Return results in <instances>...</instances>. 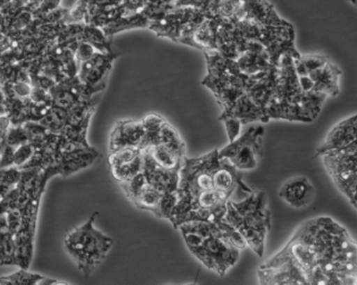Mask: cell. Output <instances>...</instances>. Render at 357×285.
<instances>
[{"label": "cell", "instance_id": "obj_1", "mask_svg": "<svg viewBox=\"0 0 357 285\" xmlns=\"http://www.w3.org/2000/svg\"><path fill=\"white\" fill-rule=\"evenodd\" d=\"M264 285H357V242L329 215L302 223L258 270Z\"/></svg>", "mask_w": 357, "mask_h": 285}, {"label": "cell", "instance_id": "obj_2", "mask_svg": "<svg viewBox=\"0 0 357 285\" xmlns=\"http://www.w3.org/2000/svg\"><path fill=\"white\" fill-rule=\"evenodd\" d=\"M220 163L218 149L195 158H183L177 204L169 219L175 229L187 222L218 223L224 220L230 198L216 188L215 175Z\"/></svg>", "mask_w": 357, "mask_h": 285}, {"label": "cell", "instance_id": "obj_3", "mask_svg": "<svg viewBox=\"0 0 357 285\" xmlns=\"http://www.w3.org/2000/svg\"><path fill=\"white\" fill-rule=\"evenodd\" d=\"M316 156L320 157L335 188L357 211V114L329 131Z\"/></svg>", "mask_w": 357, "mask_h": 285}, {"label": "cell", "instance_id": "obj_4", "mask_svg": "<svg viewBox=\"0 0 357 285\" xmlns=\"http://www.w3.org/2000/svg\"><path fill=\"white\" fill-rule=\"evenodd\" d=\"M327 99L304 91L296 70L295 58L287 54L281 58L276 89L266 115L268 120L312 123L322 112Z\"/></svg>", "mask_w": 357, "mask_h": 285}, {"label": "cell", "instance_id": "obj_5", "mask_svg": "<svg viewBox=\"0 0 357 285\" xmlns=\"http://www.w3.org/2000/svg\"><path fill=\"white\" fill-rule=\"evenodd\" d=\"M224 219L241 234L258 256H264L266 236L271 230V211L266 193L252 192L241 202L229 200Z\"/></svg>", "mask_w": 357, "mask_h": 285}, {"label": "cell", "instance_id": "obj_6", "mask_svg": "<svg viewBox=\"0 0 357 285\" xmlns=\"http://www.w3.org/2000/svg\"><path fill=\"white\" fill-rule=\"evenodd\" d=\"M98 211L86 223L67 234L65 249L86 278L104 263L113 246V238L94 227Z\"/></svg>", "mask_w": 357, "mask_h": 285}, {"label": "cell", "instance_id": "obj_7", "mask_svg": "<svg viewBox=\"0 0 357 285\" xmlns=\"http://www.w3.org/2000/svg\"><path fill=\"white\" fill-rule=\"evenodd\" d=\"M207 75L202 85L213 93L216 101L227 112L245 93L249 75L239 69L236 60L225 58L218 51H204Z\"/></svg>", "mask_w": 357, "mask_h": 285}, {"label": "cell", "instance_id": "obj_8", "mask_svg": "<svg viewBox=\"0 0 357 285\" xmlns=\"http://www.w3.org/2000/svg\"><path fill=\"white\" fill-rule=\"evenodd\" d=\"M243 37L249 41L261 44L268 56L271 63L279 66L283 56L301 58L295 45V28L291 23L284 25H264L250 20H241L235 22Z\"/></svg>", "mask_w": 357, "mask_h": 285}, {"label": "cell", "instance_id": "obj_9", "mask_svg": "<svg viewBox=\"0 0 357 285\" xmlns=\"http://www.w3.org/2000/svg\"><path fill=\"white\" fill-rule=\"evenodd\" d=\"M182 236L191 254L222 277L238 261L239 249L226 238L216 236L199 238L191 234Z\"/></svg>", "mask_w": 357, "mask_h": 285}, {"label": "cell", "instance_id": "obj_10", "mask_svg": "<svg viewBox=\"0 0 357 285\" xmlns=\"http://www.w3.org/2000/svg\"><path fill=\"white\" fill-rule=\"evenodd\" d=\"M50 178H52V176H46L40 182L26 204L20 209V226L15 236L17 266L20 269L29 270L31 259H33V241H35L36 228H37L38 213H39L42 196L45 192L47 181Z\"/></svg>", "mask_w": 357, "mask_h": 285}, {"label": "cell", "instance_id": "obj_11", "mask_svg": "<svg viewBox=\"0 0 357 285\" xmlns=\"http://www.w3.org/2000/svg\"><path fill=\"white\" fill-rule=\"evenodd\" d=\"M264 129L262 125L250 127L243 136L218 150V154L222 158L228 159L231 165L238 171L254 170L264 155Z\"/></svg>", "mask_w": 357, "mask_h": 285}, {"label": "cell", "instance_id": "obj_12", "mask_svg": "<svg viewBox=\"0 0 357 285\" xmlns=\"http://www.w3.org/2000/svg\"><path fill=\"white\" fill-rule=\"evenodd\" d=\"M197 10V8L191 6H173L157 14L151 20L148 28L158 37L167 38L178 43L185 25Z\"/></svg>", "mask_w": 357, "mask_h": 285}, {"label": "cell", "instance_id": "obj_13", "mask_svg": "<svg viewBox=\"0 0 357 285\" xmlns=\"http://www.w3.org/2000/svg\"><path fill=\"white\" fill-rule=\"evenodd\" d=\"M117 56L119 54H114V51H96L92 58L79 65L77 76L82 83L100 93L106 89L113 62Z\"/></svg>", "mask_w": 357, "mask_h": 285}, {"label": "cell", "instance_id": "obj_14", "mask_svg": "<svg viewBox=\"0 0 357 285\" xmlns=\"http://www.w3.org/2000/svg\"><path fill=\"white\" fill-rule=\"evenodd\" d=\"M142 172L151 186L163 195L177 192L181 168H165L158 165L146 150H142Z\"/></svg>", "mask_w": 357, "mask_h": 285}, {"label": "cell", "instance_id": "obj_15", "mask_svg": "<svg viewBox=\"0 0 357 285\" xmlns=\"http://www.w3.org/2000/svg\"><path fill=\"white\" fill-rule=\"evenodd\" d=\"M278 195L279 198L289 206L302 209H306L314 202L317 190L307 177L298 175L287 180L281 186Z\"/></svg>", "mask_w": 357, "mask_h": 285}, {"label": "cell", "instance_id": "obj_16", "mask_svg": "<svg viewBox=\"0 0 357 285\" xmlns=\"http://www.w3.org/2000/svg\"><path fill=\"white\" fill-rule=\"evenodd\" d=\"M146 135L144 119L121 120L115 123L109 140V152L125 148L139 147Z\"/></svg>", "mask_w": 357, "mask_h": 285}, {"label": "cell", "instance_id": "obj_17", "mask_svg": "<svg viewBox=\"0 0 357 285\" xmlns=\"http://www.w3.org/2000/svg\"><path fill=\"white\" fill-rule=\"evenodd\" d=\"M241 20L253 21L264 25H284L289 23L281 18L274 6L266 0H243L239 17Z\"/></svg>", "mask_w": 357, "mask_h": 285}, {"label": "cell", "instance_id": "obj_18", "mask_svg": "<svg viewBox=\"0 0 357 285\" xmlns=\"http://www.w3.org/2000/svg\"><path fill=\"white\" fill-rule=\"evenodd\" d=\"M98 157H100V153L93 147H79L75 150L60 157L56 165L59 168V175L62 176L63 178L68 177L71 174L77 173L93 165Z\"/></svg>", "mask_w": 357, "mask_h": 285}, {"label": "cell", "instance_id": "obj_19", "mask_svg": "<svg viewBox=\"0 0 357 285\" xmlns=\"http://www.w3.org/2000/svg\"><path fill=\"white\" fill-rule=\"evenodd\" d=\"M236 62L239 69L247 75L256 74L275 66L271 63L266 48L255 41L249 42L247 49L238 56Z\"/></svg>", "mask_w": 357, "mask_h": 285}, {"label": "cell", "instance_id": "obj_20", "mask_svg": "<svg viewBox=\"0 0 357 285\" xmlns=\"http://www.w3.org/2000/svg\"><path fill=\"white\" fill-rule=\"evenodd\" d=\"M77 40L89 43L98 51L113 52L112 38L108 37L102 28L94 25L84 22Z\"/></svg>", "mask_w": 357, "mask_h": 285}, {"label": "cell", "instance_id": "obj_21", "mask_svg": "<svg viewBox=\"0 0 357 285\" xmlns=\"http://www.w3.org/2000/svg\"><path fill=\"white\" fill-rule=\"evenodd\" d=\"M165 196V195L161 194L160 192L155 190L150 184H146L137 193V195L130 201L137 209H142V211H150V213H154L158 218L161 202H162V199Z\"/></svg>", "mask_w": 357, "mask_h": 285}, {"label": "cell", "instance_id": "obj_22", "mask_svg": "<svg viewBox=\"0 0 357 285\" xmlns=\"http://www.w3.org/2000/svg\"><path fill=\"white\" fill-rule=\"evenodd\" d=\"M142 163H144V158H142V154L138 155L129 163H123V165H119V167L109 168V171H110L112 177L119 184V182L128 181V180L132 179L134 176L142 172Z\"/></svg>", "mask_w": 357, "mask_h": 285}, {"label": "cell", "instance_id": "obj_23", "mask_svg": "<svg viewBox=\"0 0 357 285\" xmlns=\"http://www.w3.org/2000/svg\"><path fill=\"white\" fill-rule=\"evenodd\" d=\"M0 266H17L16 244L10 231L0 232Z\"/></svg>", "mask_w": 357, "mask_h": 285}, {"label": "cell", "instance_id": "obj_24", "mask_svg": "<svg viewBox=\"0 0 357 285\" xmlns=\"http://www.w3.org/2000/svg\"><path fill=\"white\" fill-rule=\"evenodd\" d=\"M45 279L40 274L29 273L27 270L20 271L12 275L0 276V285H36L41 284Z\"/></svg>", "mask_w": 357, "mask_h": 285}, {"label": "cell", "instance_id": "obj_25", "mask_svg": "<svg viewBox=\"0 0 357 285\" xmlns=\"http://www.w3.org/2000/svg\"><path fill=\"white\" fill-rule=\"evenodd\" d=\"M142 150L139 147H125L117 150L109 152V168L119 167L123 163H129L138 155L142 154Z\"/></svg>", "mask_w": 357, "mask_h": 285}, {"label": "cell", "instance_id": "obj_26", "mask_svg": "<svg viewBox=\"0 0 357 285\" xmlns=\"http://www.w3.org/2000/svg\"><path fill=\"white\" fill-rule=\"evenodd\" d=\"M29 142V136L25 129L24 125H13L10 124L8 131V137H6V145L17 149L22 145Z\"/></svg>", "mask_w": 357, "mask_h": 285}, {"label": "cell", "instance_id": "obj_27", "mask_svg": "<svg viewBox=\"0 0 357 285\" xmlns=\"http://www.w3.org/2000/svg\"><path fill=\"white\" fill-rule=\"evenodd\" d=\"M33 151L35 148L31 142L18 147L13 155V167L21 168L33 156Z\"/></svg>", "mask_w": 357, "mask_h": 285}, {"label": "cell", "instance_id": "obj_28", "mask_svg": "<svg viewBox=\"0 0 357 285\" xmlns=\"http://www.w3.org/2000/svg\"><path fill=\"white\" fill-rule=\"evenodd\" d=\"M96 51H98V50H96L93 46L90 45L89 43L79 42V46H77V50H75V58H77V63H79V65L81 63L85 62V60L92 58Z\"/></svg>", "mask_w": 357, "mask_h": 285}, {"label": "cell", "instance_id": "obj_29", "mask_svg": "<svg viewBox=\"0 0 357 285\" xmlns=\"http://www.w3.org/2000/svg\"><path fill=\"white\" fill-rule=\"evenodd\" d=\"M61 0H42L40 6L33 10L36 17L43 16L60 8Z\"/></svg>", "mask_w": 357, "mask_h": 285}, {"label": "cell", "instance_id": "obj_30", "mask_svg": "<svg viewBox=\"0 0 357 285\" xmlns=\"http://www.w3.org/2000/svg\"><path fill=\"white\" fill-rule=\"evenodd\" d=\"M150 0H123V6L127 15L142 12Z\"/></svg>", "mask_w": 357, "mask_h": 285}, {"label": "cell", "instance_id": "obj_31", "mask_svg": "<svg viewBox=\"0 0 357 285\" xmlns=\"http://www.w3.org/2000/svg\"><path fill=\"white\" fill-rule=\"evenodd\" d=\"M10 120L8 115H0V152L3 150L6 145V137H8V129H10Z\"/></svg>", "mask_w": 357, "mask_h": 285}, {"label": "cell", "instance_id": "obj_32", "mask_svg": "<svg viewBox=\"0 0 357 285\" xmlns=\"http://www.w3.org/2000/svg\"><path fill=\"white\" fill-rule=\"evenodd\" d=\"M15 3L20 8L35 10L41 3L42 0H14Z\"/></svg>", "mask_w": 357, "mask_h": 285}, {"label": "cell", "instance_id": "obj_33", "mask_svg": "<svg viewBox=\"0 0 357 285\" xmlns=\"http://www.w3.org/2000/svg\"><path fill=\"white\" fill-rule=\"evenodd\" d=\"M350 1H351V2H352V3L356 4V3L357 0H350Z\"/></svg>", "mask_w": 357, "mask_h": 285}]
</instances>
